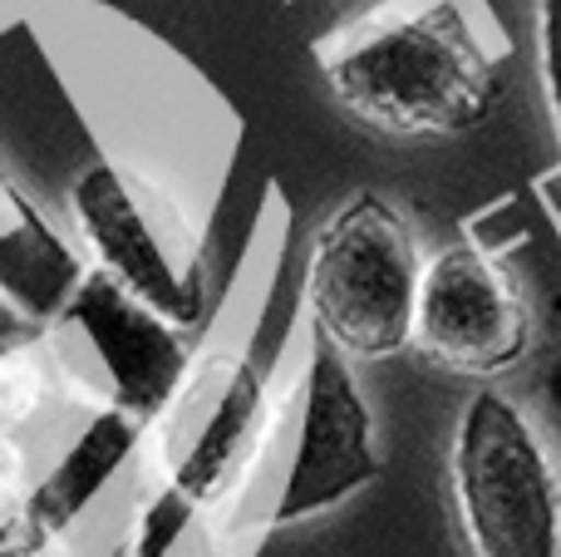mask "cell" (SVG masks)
<instances>
[{"mask_svg": "<svg viewBox=\"0 0 561 557\" xmlns=\"http://www.w3.org/2000/svg\"><path fill=\"white\" fill-rule=\"evenodd\" d=\"M25 326H20V316H15V306L5 302V292H0V345L10 341V336H20Z\"/></svg>", "mask_w": 561, "mask_h": 557, "instance_id": "cell-13", "label": "cell"}, {"mask_svg": "<svg viewBox=\"0 0 561 557\" xmlns=\"http://www.w3.org/2000/svg\"><path fill=\"white\" fill-rule=\"evenodd\" d=\"M448 484L478 557H561V454L517 395L478 385L463 400Z\"/></svg>", "mask_w": 561, "mask_h": 557, "instance_id": "cell-4", "label": "cell"}, {"mask_svg": "<svg viewBox=\"0 0 561 557\" xmlns=\"http://www.w3.org/2000/svg\"><path fill=\"white\" fill-rule=\"evenodd\" d=\"M75 355L49 331H20L0 345V424L49 440L94 410Z\"/></svg>", "mask_w": 561, "mask_h": 557, "instance_id": "cell-9", "label": "cell"}, {"mask_svg": "<svg viewBox=\"0 0 561 557\" xmlns=\"http://www.w3.org/2000/svg\"><path fill=\"white\" fill-rule=\"evenodd\" d=\"M35 434L0 424V538L5 533H30V503L45 479V454Z\"/></svg>", "mask_w": 561, "mask_h": 557, "instance_id": "cell-10", "label": "cell"}, {"mask_svg": "<svg viewBox=\"0 0 561 557\" xmlns=\"http://www.w3.org/2000/svg\"><path fill=\"white\" fill-rule=\"evenodd\" d=\"M537 65H542V94L552 114L557 144H561V0H537ZM561 223V197L552 203Z\"/></svg>", "mask_w": 561, "mask_h": 557, "instance_id": "cell-11", "label": "cell"}, {"mask_svg": "<svg viewBox=\"0 0 561 557\" xmlns=\"http://www.w3.org/2000/svg\"><path fill=\"white\" fill-rule=\"evenodd\" d=\"M379 474H385V454H379L375 410H369L355 361L320 341L316 331H306L296 424H290L286 469L272 499V528L340 509L355 493H365Z\"/></svg>", "mask_w": 561, "mask_h": 557, "instance_id": "cell-6", "label": "cell"}, {"mask_svg": "<svg viewBox=\"0 0 561 557\" xmlns=\"http://www.w3.org/2000/svg\"><path fill=\"white\" fill-rule=\"evenodd\" d=\"M69 223L94 257V272L114 276L163 321L197 331L207 292L197 237L148 178L108 158L89 163L69 183Z\"/></svg>", "mask_w": 561, "mask_h": 557, "instance_id": "cell-5", "label": "cell"}, {"mask_svg": "<svg viewBox=\"0 0 561 557\" xmlns=\"http://www.w3.org/2000/svg\"><path fill=\"white\" fill-rule=\"evenodd\" d=\"M59 326L84 336L94 365L104 371L108 400L144 424L163 410L197 351V331L163 321L104 272H89L75 286V296L59 306Z\"/></svg>", "mask_w": 561, "mask_h": 557, "instance_id": "cell-8", "label": "cell"}, {"mask_svg": "<svg viewBox=\"0 0 561 557\" xmlns=\"http://www.w3.org/2000/svg\"><path fill=\"white\" fill-rule=\"evenodd\" d=\"M424 262L414 227L389 197L350 193L310 237L300 282L306 331L355 365L409 351Z\"/></svg>", "mask_w": 561, "mask_h": 557, "instance_id": "cell-3", "label": "cell"}, {"mask_svg": "<svg viewBox=\"0 0 561 557\" xmlns=\"http://www.w3.org/2000/svg\"><path fill=\"white\" fill-rule=\"evenodd\" d=\"M39 553H45V543L35 533H5L0 538V557H39Z\"/></svg>", "mask_w": 561, "mask_h": 557, "instance_id": "cell-12", "label": "cell"}, {"mask_svg": "<svg viewBox=\"0 0 561 557\" xmlns=\"http://www.w3.org/2000/svg\"><path fill=\"white\" fill-rule=\"evenodd\" d=\"M296 390L300 375L290 385L280 365H266L256 336H213L197 345L163 410L144 424V489L178 493L207 523L213 548L256 528V503L272 528V499L262 479Z\"/></svg>", "mask_w": 561, "mask_h": 557, "instance_id": "cell-1", "label": "cell"}, {"mask_svg": "<svg viewBox=\"0 0 561 557\" xmlns=\"http://www.w3.org/2000/svg\"><path fill=\"white\" fill-rule=\"evenodd\" d=\"M428 365L493 385L533 351V306L493 247L458 237L424 262L414 306V341Z\"/></svg>", "mask_w": 561, "mask_h": 557, "instance_id": "cell-7", "label": "cell"}, {"mask_svg": "<svg viewBox=\"0 0 561 557\" xmlns=\"http://www.w3.org/2000/svg\"><path fill=\"white\" fill-rule=\"evenodd\" d=\"M320 65L345 114L394 138L468 134L503 94L497 49L468 0H394L340 30Z\"/></svg>", "mask_w": 561, "mask_h": 557, "instance_id": "cell-2", "label": "cell"}]
</instances>
